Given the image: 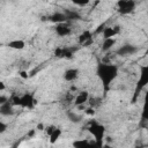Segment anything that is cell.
<instances>
[{
  "label": "cell",
  "instance_id": "obj_5",
  "mask_svg": "<svg viewBox=\"0 0 148 148\" xmlns=\"http://www.w3.org/2000/svg\"><path fill=\"white\" fill-rule=\"evenodd\" d=\"M36 104H37V101L34 98V96L31 94H24L23 96H21V106L22 108L31 109Z\"/></svg>",
  "mask_w": 148,
  "mask_h": 148
},
{
  "label": "cell",
  "instance_id": "obj_9",
  "mask_svg": "<svg viewBox=\"0 0 148 148\" xmlns=\"http://www.w3.org/2000/svg\"><path fill=\"white\" fill-rule=\"evenodd\" d=\"M13 113H14L13 105L10 104L9 101H8L7 103L0 105V114H2V116H12Z\"/></svg>",
  "mask_w": 148,
  "mask_h": 148
},
{
  "label": "cell",
  "instance_id": "obj_21",
  "mask_svg": "<svg viewBox=\"0 0 148 148\" xmlns=\"http://www.w3.org/2000/svg\"><path fill=\"white\" fill-rule=\"evenodd\" d=\"M10 104L12 105H21V97L18 96H13L12 99H10Z\"/></svg>",
  "mask_w": 148,
  "mask_h": 148
},
{
  "label": "cell",
  "instance_id": "obj_4",
  "mask_svg": "<svg viewBox=\"0 0 148 148\" xmlns=\"http://www.w3.org/2000/svg\"><path fill=\"white\" fill-rule=\"evenodd\" d=\"M147 83H148V66H141V75H140V80L138 82L135 96L138 95L139 90H141L145 86H147Z\"/></svg>",
  "mask_w": 148,
  "mask_h": 148
},
{
  "label": "cell",
  "instance_id": "obj_29",
  "mask_svg": "<svg viewBox=\"0 0 148 148\" xmlns=\"http://www.w3.org/2000/svg\"><path fill=\"white\" fill-rule=\"evenodd\" d=\"M54 128H56L54 126H50V127H47V128H46V132H47L49 136H50V134H51V133H52V132L54 131Z\"/></svg>",
  "mask_w": 148,
  "mask_h": 148
},
{
  "label": "cell",
  "instance_id": "obj_31",
  "mask_svg": "<svg viewBox=\"0 0 148 148\" xmlns=\"http://www.w3.org/2000/svg\"><path fill=\"white\" fill-rule=\"evenodd\" d=\"M37 130H38V131H43V130H44V125H43V124H38V125H37Z\"/></svg>",
  "mask_w": 148,
  "mask_h": 148
},
{
  "label": "cell",
  "instance_id": "obj_32",
  "mask_svg": "<svg viewBox=\"0 0 148 148\" xmlns=\"http://www.w3.org/2000/svg\"><path fill=\"white\" fill-rule=\"evenodd\" d=\"M35 135V130H31L29 133H28V138H31V136H34Z\"/></svg>",
  "mask_w": 148,
  "mask_h": 148
},
{
  "label": "cell",
  "instance_id": "obj_36",
  "mask_svg": "<svg viewBox=\"0 0 148 148\" xmlns=\"http://www.w3.org/2000/svg\"><path fill=\"white\" fill-rule=\"evenodd\" d=\"M71 90H72V91H75V90H76V88H75V87H71Z\"/></svg>",
  "mask_w": 148,
  "mask_h": 148
},
{
  "label": "cell",
  "instance_id": "obj_7",
  "mask_svg": "<svg viewBox=\"0 0 148 148\" xmlns=\"http://www.w3.org/2000/svg\"><path fill=\"white\" fill-rule=\"evenodd\" d=\"M56 32L59 35V36H67L71 34V28L68 27V24L66 23H60V24H57L56 27Z\"/></svg>",
  "mask_w": 148,
  "mask_h": 148
},
{
  "label": "cell",
  "instance_id": "obj_17",
  "mask_svg": "<svg viewBox=\"0 0 148 148\" xmlns=\"http://www.w3.org/2000/svg\"><path fill=\"white\" fill-rule=\"evenodd\" d=\"M102 34H103V37H104V39H109V38H112V37L116 35V32H114L113 28H111V27H105Z\"/></svg>",
  "mask_w": 148,
  "mask_h": 148
},
{
  "label": "cell",
  "instance_id": "obj_10",
  "mask_svg": "<svg viewBox=\"0 0 148 148\" xmlns=\"http://www.w3.org/2000/svg\"><path fill=\"white\" fill-rule=\"evenodd\" d=\"M77 74H79V71L76 68H69L67 71H65L64 73V79L66 81H74L76 77H77Z\"/></svg>",
  "mask_w": 148,
  "mask_h": 148
},
{
  "label": "cell",
  "instance_id": "obj_27",
  "mask_svg": "<svg viewBox=\"0 0 148 148\" xmlns=\"http://www.w3.org/2000/svg\"><path fill=\"white\" fill-rule=\"evenodd\" d=\"M7 102H8V98H7L6 96H0V105L5 104V103H7Z\"/></svg>",
  "mask_w": 148,
  "mask_h": 148
},
{
  "label": "cell",
  "instance_id": "obj_18",
  "mask_svg": "<svg viewBox=\"0 0 148 148\" xmlns=\"http://www.w3.org/2000/svg\"><path fill=\"white\" fill-rule=\"evenodd\" d=\"M114 43H116V40H114L113 38L104 39V42H103V44H102V50H103V51H108V50H110V49L114 45Z\"/></svg>",
  "mask_w": 148,
  "mask_h": 148
},
{
  "label": "cell",
  "instance_id": "obj_6",
  "mask_svg": "<svg viewBox=\"0 0 148 148\" xmlns=\"http://www.w3.org/2000/svg\"><path fill=\"white\" fill-rule=\"evenodd\" d=\"M136 51H138V49H136L135 46L130 45V44H126V45H123V46L117 51V53H118L119 56H131V54L135 53Z\"/></svg>",
  "mask_w": 148,
  "mask_h": 148
},
{
  "label": "cell",
  "instance_id": "obj_3",
  "mask_svg": "<svg viewBox=\"0 0 148 148\" xmlns=\"http://www.w3.org/2000/svg\"><path fill=\"white\" fill-rule=\"evenodd\" d=\"M118 10L120 14H130L135 8V2L133 0H120L118 1Z\"/></svg>",
  "mask_w": 148,
  "mask_h": 148
},
{
  "label": "cell",
  "instance_id": "obj_8",
  "mask_svg": "<svg viewBox=\"0 0 148 148\" xmlns=\"http://www.w3.org/2000/svg\"><path fill=\"white\" fill-rule=\"evenodd\" d=\"M88 97H89L88 91H81V92L75 97V99H74V104H75L76 106H79V105H83V104L88 101Z\"/></svg>",
  "mask_w": 148,
  "mask_h": 148
},
{
  "label": "cell",
  "instance_id": "obj_12",
  "mask_svg": "<svg viewBox=\"0 0 148 148\" xmlns=\"http://www.w3.org/2000/svg\"><path fill=\"white\" fill-rule=\"evenodd\" d=\"M54 54L59 58H72V52L67 49H64V47H59L54 51Z\"/></svg>",
  "mask_w": 148,
  "mask_h": 148
},
{
  "label": "cell",
  "instance_id": "obj_35",
  "mask_svg": "<svg viewBox=\"0 0 148 148\" xmlns=\"http://www.w3.org/2000/svg\"><path fill=\"white\" fill-rule=\"evenodd\" d=\"M77 109H79V110H86V106H84V104H83V105H79Z\"/></svg>",
  "mask_w": 148,
  "mask_h": 148
},
{
  "label": "cell",
  "instance_id": "obj_26",
  "mask_svg": "<svg viewBox=\"0 0 148 148\" xmlns=\"http://www.w3.org/2000/svg\"><path fill=\"white\" fill-rule=\"evenodd\" d=\"M86 113L89 114V116H94V114H95V111H94V109L88 108V109H86Z\"/></svg>",
  "mask_w": 148,
  "mask_h": 148
},
{
  "label": "cell",
  "instance_id": "obj_34",
  "mask_svg": "<svg viewBox=\"0 0 148 148\" xmlns=\"http://www.w3.org/2000/svg\"><path fill=\"white\" fill-rule=\"evenodd\" d=\"M101 148H113L112 146H110L109 143H105V145H102V147Z\"/></svg>",
  "mask_w": 148,
  "mask_h": 148
},
{
  "label": "cell",
  "instance_id": "obj_30",
  "mask_svg": "<svg viewBox=\"0 0 148 148\" xmlns=\"http://www.w3.org/2000/svg\"><path fill=\"white\" fill-rule=\"evenodd\" d=\"M91 43H92V38H91V39H89V40H87V42H86L84 44H82V45H83V46H88V45H90Z\"/></svg>",
  "mask_w": 148,
  "mask_h": 148
},
{
  "label": "cell",
  "instance_id": "obj_24",
  "mask_svg": "<svg viewBox=\"0 0 148 148\" xmlns=\"http://www.w3.org/2000/svg\"><path fill=\"white\" fill-rule=\"evenodd\" d=\"M18 74H20V76H21L22 79H28V77H29V73H28L27 71H21Z\"/></svg>",
  "mask_w": 148,
  "mask_h": 148
},
{
  "label": "cell",
  "instance_id": "obj_16",
  "mask_svg": "<svg viewBox=\"0 0 148 148\" xmlns=\"http://www.w3.org/2000/svg\"><path fill=\"white\" fill-rule=\"evenodd\" d=\"M61 135V130L60 128H54V131L50 134V142L51 143H56L58 141V139Z\"/></svg>",
  "mask_w": 148,
  "mask_h": 148
},
{
  "label": "cell",
  "instance_id": "obj_33",
  "mask_svg": "<svg viewBox=\"0 0 148 148\" xmlns=\"http://www.w3.org/2000/svg\"><path fill=\"white\" fill-rule=\"evenodd\" d=\"M5 88H6L5 83H3L2 81H0V91H1V90H5Z\"/></svg>",
  "mask_w": 148,
  "mask_h": 148
},
{
  "label": "cell",
  "instance_id": "obj_28",
  "mask_svg": "<svg viewBox=\"0 0 148 148\" xmlns=\"http://www.w3.org/2000/svg\"><path fill=\"white\" fill-rule=\"evenodd\" d=\"M87 148H98V146H97V143L94 141V142H88V147Z\"/></svg>",
  "mask_w": 148,
  "mask_h": 148
},
{
  "label": "cell",
  "instance_id": "obj_25",
  "mask_svg": "<svg viewBox=\"0 0 148 148\" xmlns=\"http://www.w3.org/2000/svg\"><path fill=\"white\" fill-rule=\"evenodd\" d=\"M74 3L75 5H79V6H84V5H88L89 1L88 0H86V1H74Z\"/></svg>",
  "mask_w": 148,
  "mask_h": 148
},
{
  "label": "cell",
  "instance_id": "obj_37",
  "mask_svg": "<svg viewBox=\"0 0 148 148\" xmlns=\"http://www.w3.org/2000/svg\"><path fill=\"white\" fill-rule=\"evenodd\" d=\"M136 148H142V147H136Z\"/></svg>",
  "mask_w": 148,
  "mask_h": 148
},
{
  "label": "cell",
  "instance_id": "obj_20",
  "mask_svg": "<svg viewBox=\"0 0 148 148\" xmlns=\"http://www.w3.org/2000/svg\"><path fill=\"white\" fill-rule=\"evenodd\" d=\"M88 140H76L73 142L74 148H87L88 147Z\"/></svg>",
  "mask_w": 148,
  "mask_h": 148
},
{
  "label": "cell",
  "instance_id": "obj_13",
  "mask_svg": "<svg viewBox=\"0 0 148 148\" xmlns=\"http://www.w3.org/2000/svg\"><path fill=\"white\" fill-rule=\"evenodd\" d=\"M8 46H9L10 49H15V50H22V49H24L25 43H24L23 40H21V39H15V40L9 42V43H8Z\"/></svg>",
  "mask_w": 148,
  "mask_h": 148
},
{
  "label": "cell",
  "instance_id": "obj_2",
  "mask_svg": "<svg viewBox=\"0 0 148 148\" xmlns=\"http://www.w3.org/2000/svg\"><path fill=\"white\" fill-rule=\"evenodd\" d=\"M104 131H105V128H104L103 125H99V124H97L96 121L90 123L89 132L94 135V138H95V142L97 143L98 148L102 147V140H103V138H104Z\"/></svg>",
  "mask_w": 148,
  "mask_h": 148
},
{
  "label": "cell",
  "instance_id": "obj_14",
  "mask_svg": "<svg viewBox=\"0 0 148 148\" xmlns=\"http://www.w3.org/2000/svg\"><path fill=\"white\" fill-rule=\"evenodd\" d=\"M64 14H65V16H66V21H67V20H80V18H81L80 14L76 13V12H74V10L67 9V10H65Z\"/></svg>",
  "mask_w": 148,
  "mask_h": 148
},
{
  "label": "cell",
  "instance_id": "obj_11",
  "mask_svg": "<svg viewBox=\"0 0 148 148\" xmlns=\"http://www.w3.org/2000/svg\"><path fill=\"white\" fill-rule=\"evenodd\" d=\"M50 21H52L54 23H58V24L65 23L66 22V16H65L64 13H54L53 15L50 16Z\"/></svg>",
  "mask_w": 148,
  "mask_h": 148
},
{
  "label": "cell",
  "instance_id": "obj_1",
  "mask_svg": "<svg viewBox=\"0 0 148 148\" xmlns=\"http://www.w3.org/2000/svg\"><path fill=\"white\" fill-rule=\"evenodd\" d=\"M118 74V67L111 64H99L97 67V75L101 79L104 89L108 90L110 83L116 79Z\"/></svg>",
  "mask_w": 148,
  "mask_h": 148
},
{
  "label": "cell",
  "instance_id": "obj_15",
  "mask_svg": "<svg viewBox=\"0 0 148 148\" xmlns=\"http://www.w3.org/2000/svg\"><path fill=\"white\" fill-rule=\"evenodd\" d=\"M91 38H92L91 32H90L89 30H86V31H83V32L79 36V43H80V44H84L87 40H89V39H91Z\"/></svg>",
  "mask_w": 148,
  "mask_h": 148
},
{
  "label": "cell",
  "instance_id": "obj_23",
  "mask_svg": "<svg viewBox=\"0 0 148 148\" xmlns=\"http://www.w3.org/2000/svg\"><path fill=\"white\" fill-rule=\"evenodd\" d=\"M6 130H7V125H6L5 123L0 121V134L5 133V132H6Z\"/></svg>",
  "mask_w": 148,
  "mask_h": 148
},
{
  "label": "cell",
  "instance_id": "obj_22",
  "mask_svg": "<svg viewBox=\"0 0 148 148\" xmlns=\"http://www.w3.org/2000/svg\"><path fill=\"white\" fill-rule=\"evenodd\" d=\"M104 28H105V23H102V24H99V25L97 27V29L95 30V34H101V32H103Z\"/></svg>",
  "mask_w": 148,
  "mask_h": 148
},
{
  "label": "cell",
  "instance_id": "obj_19",
  "mask_svg": "<svg viewBox=\"0 0 148 148\" xmlns=\"http://www.w3.org/2000/svg\"><path fill=\"white\" fill-rule=\"evenodd\" d=\"M67 117L69 118V120L72 123H80L81 121V116H79V114H76V113H74L72 111L67 112Z\"/></svg>",
  "mask_w": 148,
  "mask_h": 148
}]
</instances>
